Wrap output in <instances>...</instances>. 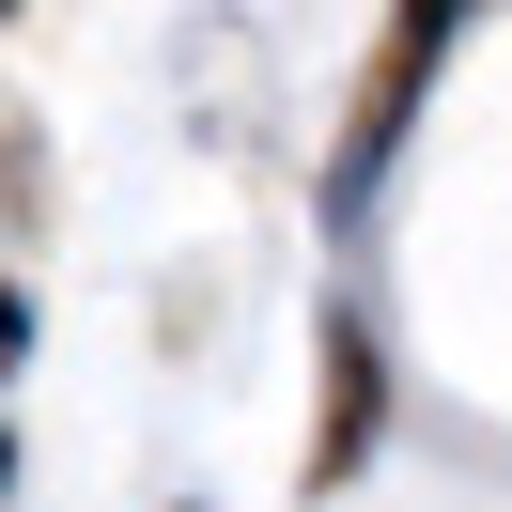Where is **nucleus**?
Here are the masks:
<instances>
[{
  "mask_svg": "<svg viewBox=\"0 0 512 512\" xmlns=\"http://www.w3.org/2000/svg\"><path fill=\"white\" fill-rule=\"evenodd\" d=\"M450 32H466L450 0H404V16H388V32H373V78H357V109H342V140H326V218H357V202H373V171H388V140H404V109H419V78L450 63Z\"/></svg>",
  "mask_w": 512,
  "mask_h": 512,
  "instance_id": "f257e3e1",
  "label": "nucleus"
},
{
  "mask_svg": "<svg viewBox=\"0 0 512 512\" xmlns=\"http://www.w3.org/2000/svg\"><path fill=\"white\" fill-rule=\"evenodd\" d=\"M311 435H295V481H311V497H342L357 466H373L388 450V357H373V311H326L311 326Z\"/></svg>",
  "mask_w": 512,
  "mask_h": 512,
  "instance_id": "f03ea898",
  "label": "nucleus"
},
{
  "mask_svg": "<svg viewBox=\"0 0 512 512\" xmlns=\"http://www.w3.org/2000/svg\"><path fill=\"white\" fill-rule=\"evenodd\" d=\"M187 512H202V497H187Z\"/></svg>",
  "mask_w": 512,
  "mask_h": 512,
  "instance_id": "7ed1b4c3",
  "label": "nucleus"
}]
</instances>
